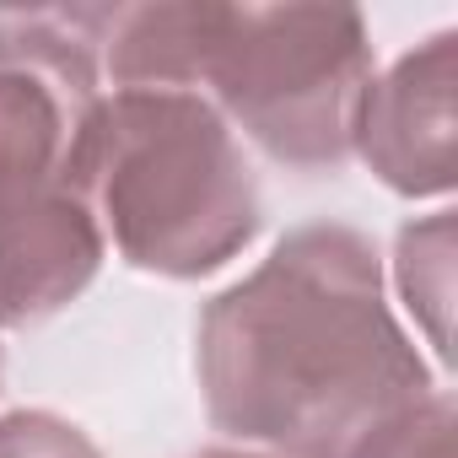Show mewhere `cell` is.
Returning <instances> with one entry per match:
<instances>
[{"mask_svg":"<svg viewBox=\"0 0 458 458\" xmlns=\"http://www.w3.org/2000/svg\"><path fill=\"white\" fill-rule=\"evenodd\" d=\"M194 377L216 431L270 458H351L442 383L388 308L377 243L302 221L194 318Z\"/></svg>","mask_w":458,"mask_h":458,"instance_id":"6da1fadb","label":"cell"},{"mask_svg":"<svg viewBox=\"0 0 458 458\" xmlns=\"http://www.w3.org/2000/svg\"><path fill=\"white\" fill-rule=\"evenodd\" d=\"M98 60L114 87L199 92L270 162L335 173L351 162L372 87V33L356 6H103Z\"/></svg>","mask_w":458,"mask_h":458,"instance_id":"7a4b0ae2","label":"cell"},{"mask_svg":"<svg viewBox=\"0 0 458 458\" xmlns=\"http://www.w3.org/2000/svg\"><path fill=\"white\" fill-rule=\"evenodd\" d=\"M87 199L130 270L199 281L265 226V194L238 130L199 92H103L87 146Z\"/></svg>","mask_w":458,"mask_h":458,"instance_id":"3957f363","label":"cell"},{"mask_svg":"<svg viewBox=\"0 0 458 458\" xmlns=\"http://www.w3.org/2000/svg\"><path fill=\"white\" fill-rule=\"evenodd\" d=\"M103 6L0 12V221L55 194H87L103 108Z\"/></svg>","mask_w":458,"mask_h":458,"instance_id":"277c9868","label":"cell"},{"mask_svg":"<svg viewBox=\"0 0 458 458\" xmlns=\"http://www.w3.org/2000/svg\"><path fill=\"white\" fill-rule=\"evenodd\" d=\"M458 33L442 28L410 55H399L383 76H372L361 114H356V146L394 194L404 199H437L458 183Z\"/></svg>","mask_w":458,"mask_h":458,"instance_id":"5b68a950","label":"cell"},{"mask_svg":"<svg viewBox=\"0 0 458 458\" xmlns=\"http://www.w3.org/2000/svg\"><path fill=\"white\" fill-rule=\"evenodd\" d=\"M108 238L87 194H55L0 221V324H44L65 313L103 270Z\"/></svg>","mask_w":458,"mask_h":458,"instance_id":"8992f818","label":"cell"},{"mask_svg":"<svg viewBox=\"0 0 458 458\" xmlns=\"http://www.w3.org/2000/svg\"><path fill=\"white\" fill-rule=\"evenodd\" d=\"M394 281H399V297L404 308L415 313V324L426 329L437 361L447 367L453 356V210H437V216H420V221H404L399 238H394Z\"/></svg>","mask_w":458,"mask_h":458,"instance_id":"52a82bcc","label":"cell"},{"mask_svg":"<svg viewBox=\"0 0 458 458\" xmlns=\"http://www.w3.org/2000/svg\"><path fill=\"white\" fill-rule=\"evenodd\" d=\"M351 458H453V394L437 388L431 399L410 404L404 415L361 437Z\"/></svg>","mask_w":458,"mask_h":458,"instance_id":"ba28073f","label":"cell"},{"mask_svg":"<svg viewBox=\"0 0 458 458\" xmlns=\"http://www.w3.org/2000/svg\"><path fill=\"white\" fill-rule=\"evenodd\" d=\"M0 458H103V447L55 410H6L0 415Z\"/></svg>","mask_w":458,"mask_h":458,"instance_id":"9c48e42d","label":"cell"},{"mask_svg":"<svg viewBox=\"0 0 458 458\" xmlns=\"http://www.w3.org/2000/svg\"><path fill=\"white\" fill-rule=\"evenodd\" d=\"M189 458H270V453H254V447H199Z\"/></svg>","mask_w":458,"mask_h":458,"instance_id":"30bf717a","label":"cell"},{"mask_svg":"<svg viewBox=\"0 0 458 458\" xmlns=\"http://www.w3.org/2000/svg\"><path fill=\"white\" fill-rule=\"evenodd\" d=\"M0 329H6V324H0ZM0 367H6V351H0Z\"/></svg>","mask_w":458,"mask_h":458,"instance_id":"8fae6325","label":"cell"}]
</instances>
